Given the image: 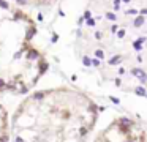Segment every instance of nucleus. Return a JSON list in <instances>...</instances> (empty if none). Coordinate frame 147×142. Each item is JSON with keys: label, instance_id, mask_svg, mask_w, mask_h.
Returning a JSON list of instances; mask_svg holds the SVG:
<instances>
[{"label": "nucleus", "instance_id": "3", "mask_svg": "<svg viewBox=\"0 0 147 142\" xmlns=\"http://www.w3.org/2000/svg\"><path fill=\"white\" fill-rule=\"evenodd\" d=\"M11 136V120L8 118V112L0 104V142H8Z\"/></svg>", "mask_w": 147, "mask_h": 142}, {"label": "nucleus", "instance_id": "1", "mask_svg": "<svg viewBox=\"0 0 147 142\" xmlns=\"http://www.w3.org/2000/svg\"><path fill=\"white\" fill-rule=\"evenodd\" d=\"M98 107L86 93L68 87L35 92L11 117L13 142H86Z\"/></svg>", "mask_w": 147, "mask_h": 142}, {"label": "nucleus", "instance_id": "2", "mask_svg": "<svg viewBox=\"0 0 147 142\" xmlns=\"http://www.w3.org/2000/svg\"><path fill=\"white\" fill-rule=\"evenodd\" d=\"M90 142H147V133L138 122L119 117L103 128Z\"/></svg>", "mask_w": 147, "mask_h": 142}]
</instances>
